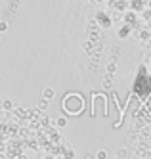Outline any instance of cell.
I'll return each mask as SVG.
<instances>
[{
	"label": "cell",
	"mask_w": 151,
	"mask_h": 159,
	"mask_svg": "<svg viewBox=\"0 0 151 159\" xmlns=\"http://www.w3.org/2000/svg\"><path fill=\"white\" fill-rule=\"evenodd\" d=\"M82 98H78V94H69L63 102V109L69 113V115H78L80 109H82Z\"/></svg>",
	"instance_id": "obj_1"
},
{
	"label": "cell",
	"mask_w": 151,
	"mask_h": 159,
	"mask_svg": "<svg viewBox=\"0 0 151 159\" xmlns=\"http://www.w3.org/2000/svg\"><path fill=\"white\" fill-rule=\"evenodd\" d=\"M42 98L52 100V98H54V88H44V90H42Z\"/></svg>",
	"instance_id": "obj_2"
},
{
	"label": "cell",
	"mask_w": 151,
	"mask_h": 159,
	"mask_svg": "<svg viewBox=\"0 0 151 159\" xmlns=\"http://www.w3.org/2000/svg\"><path fill=\"white\" fill-rule=\"evenodd\" d=\"M56 127H57V129H63V127H67V119H65V117H60V119L56 121Z\"/></svg>",
	"instance_id": "obj_3"
},
{
	"label": "cell",
	"mask_w": 151,
	"mask_h": 159,
	"mask_svg": "<svg viewBox=\"0 0 151 159\" xmlns=\"http://www.w3.org/2000/svg\"><path fill=\"white\" fill-rule=\"evenodd\" d=\"M48 98H42L40 102H38V109H48Z\"/></svg>",
	"instance_id": "obj_4"
},
{
	"label": "cell",
	"mask_w": 151,
	"mask_h": 159,
	"mask_svg": "<svg viewBox=\"0 0 151 159\" xmlns=\"http://www.w3.org/2000/svg\"><path fill=\"white\" fill-rule=\"evenodd\" d=\"M117 157H128V152H126L124 148H119V150H117Z\"/></svg>",
	"instance_id": "obj_5"
},
{
	"label": "cell",
	"mask_w": 151,
	"mask_h": 159,
	"mask_svg": "<svg viewBox=\"0 0 151 159\" xmlns=\"http://www.w3.org/2000/svg\"><path fill=\"white\" fill-rule=\"evenodd\" d=\"M128 31H130L128 27H124V29H119V37H121V39H124V37H128Z\"/></svg>",
	"instance_id": "obj_6"
},
{
	"label": "cell",
	"mask_w": 151,
	"mask_h": 159,
	"mask_svg": "<svg viewBox=\"0 0 151 159\" xmlns=\"http://www.w3.org/2000/svg\"><path fill=\"white\" fill-rule=\"evenodd\" d=\"M96 157H98V159H105V157H107V152H105V150H100V152L96 153Z\"/></svg>",
	"instance_id": "obj_7"
},
{
	"label": "cell",
	"mask_w": 151,
	"mask_h": 159,
	"mask_svg": "<svg viewBox=\"0 0 151 159\" xmlns=\"http://www.w3.org/2000/svg\"><path fill=\"white\" fill-rule=\"evenodd\" d=\"M140 4H142V0H132V10H140L142 8Z\"/></svg>",
	"instance_id": "obj_8"
},
{
	"label": "cell",
	"mask_w": 151,
	"mask_h": 159,
	"mask_svg": "<svg viewBox=\"0 0 151 159\" xmlns=\"http://www.w3.org/2000/svg\"><path fill=\"white\" fill-rule=\"evenodd\" d=\"M109 86H111V77L107 75L105 79H103V88H109Z\"/></svg>",
	"instance_id": "obj_9"
},
{
	"label": "cell",
	"mask_w": 151,
	"mask_h": 159,
	"mask_svg": "<svg viewBox=\"0 0 151 159\" xmlns=\"http://www.w3.org/2000/svg\"><path fill=\"white\" fill-rule=\"evenodd\" d=\"M2 107H4V109H11V102H10V100H4Z\"/></svg>",
	"instance_id": "obj_10"
},
{
	"label": "cell",
	"mask_w": 151,
	"mask_h": 159,
	"mask_svg": "<svg viewBox=\"0 0 151 159\" xmlns=\"http://www.w3.org/2000/svg\"><path fill=\"white\" fill-rule=\"evenodd\" d=\"M136 155H145V150H144V148H140V150L136 148Z\"/></svg>",
	"instance_id": "obj_11"
},
{
	"label": "cell",
	"mask_w": 151,
	"mask_h": 159,
	"mask_svg": "<svg viewBox=\"0 0 151 159\" xmlns=\"http://www.w3.org/2000/svg\"><path fill=\"white\" fill-rule=\"evenodd\" d=\"M107 71H109V73H113V71H115V63H111V65L107 67Z\"/></svg>",
	"instance_id": "obj_12"
}]
</instances>
